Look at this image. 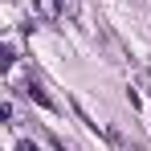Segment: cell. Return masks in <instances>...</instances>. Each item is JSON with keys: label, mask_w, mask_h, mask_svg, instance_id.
<instances>
[{"label": "cell", "mask_w": 151, "mask_h": 151, "mask_svg": "<svg viewBox=\"0 0 151 151\" xmlns=\"http://www.w3.org/2000/svg\"><path fill=\"white\" fill-rule=\"evenodd\" d=\"M33 8H37L45 21H57V17H61V0H33Z\"/></svg>", "instance_id": "6da1fadb"}, {"label": "cell", "mask_w": 151, "mask_h": 151, "mask_svg": "<svg viewBox=\"0 0 151 151\" xmlns=\"http://www.w3.org/2000/svg\"><path fill=\"white\" fill-rule=\"evenodd\" d=\"M25 94H29L33 102H37V106H45V110H53V98L45 94V90H41V86H37V82H29V86H25Z\"/></svg>", "instance_id": "7a4b0ae2"}, {"label": "cell", "mask_w": 151, "mask_h": 151, "mask_svg": "<svg viewBox=\"0 0 151 151\" xmlns=\"http://www.w3.org/2000/svg\"><path fill=\"white\" fill-rule=\"evenodd\" d=\"M17 151H41V147H37L33 139H21V143H17Z\"/></svg>", "instance_id": "3957f363"}]
</instances>
